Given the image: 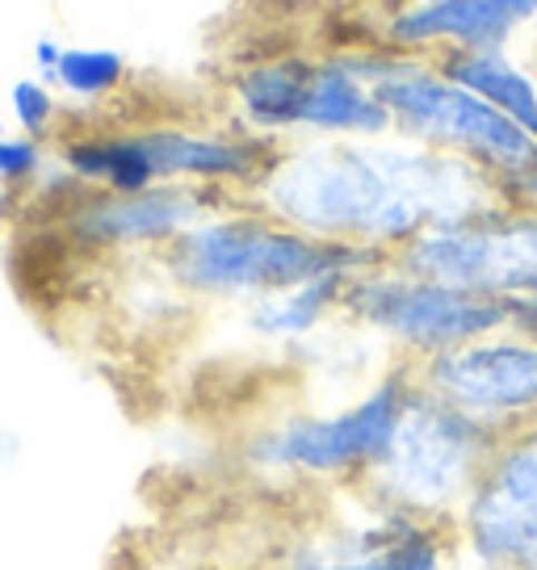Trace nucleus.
I'll return each instance as SVG.
<instances>
[{
    "label": "nucleus",
    "instance_id": "obj_7",
    "mask_svg": "<svg viewBox=\"0 0 537 570\" xmlns=\"http://www.w3.org/2000/svg\"><path fill=\"white\" fill-rule=\"evenodd\" d=\"M341 320L374 340L391 361L420 370L432 356L508 327V306L412 273L387 256L349 277Z\"/></svg>",
    "mask_w": 537,
    "mask_h": 570
},
{
    "label": "nucleus",
    "instance_id": "obj_15",
    "mask_svg": "<svg viewBox=\"0 0 537 570\" xmlns=\"http://www.w3.org/2000/svg\"><path fill=\"white\" fill-rule=\"evenodd\" d=\"M441 68L466 85L475 97H484L491 109H500L508 122H517L525 135L537 139V63L520 42L512 47H470V51L432 55Z\"/></svg>",
    "mask_w": 537,
    "mask_h": 570
},
{
    "label": "nucleus",
    "instance_id": "obj_10",
    "mask_svg": "<svg viewBox=\"0 0 537 570\" xmlns=\"http://www.w3.org/2000/svg\"><path fill=\"white\" fill-rule=\"evenodd\" d=\"M449 529L470 570L537 562V428L504 432L496 441Z\"/></svg>",
    "mask_w": 537,
    "mask_h": 570
},
{
    "label": "nucleus",
    "instance_id": "obj_16",
    "mask_svg": "<svg viewBox=\"0 0 537 570\" xmlns=\"http://www.w3.org/2000/svg\"><path fill=\"white\" fill-rule=\"evenodd\" d=\"M55 92L64 97V106L72 109H101L109 101H118L126 85L135 80L130 59L114 47H64L55 71L47 76Z\"/></svg>",
    "mask_w": 537,
    "mask_h": 570
},
{
    "label": "nucleus",
    "instance_id": "obj_12",
    "mask_svg": "<svg viewBox=\"0 0 537 570\" xmlns=\"http://www.w3.org/2000/svg\"><path fill=\"white\" fill-rule=\"evenodd\" d=\"M537 21V0H399L374 38L394 51L446 55L470 47H512Z\"/></svg>",
    "mask_w": 537,
    "mask_h": 570
},
{
    "label": "nucleus",
    "instance_id": "obj_11",
    "mask_svg": "<svg viewBox=\"0 0 537 570\" xmlns=\"http://www.w3.org/2000/svg\"><path fill=\"white\" fill-rule=\"evenodd\" d=\"M416 377L496 436L537 428V336L517 327H500L446 356H432Z\"/></svg>",
    "mask_w": 537,
    "mask_h": 570
},
{
    "label": "nucleus",
    "instance_id": "obj_23",
    "mask_svg": "<svg viewBox=\"0 0 537 570\" xmlns=\"http://www.w3.org/2000/svg\"><path fill=\"white\" fill-rule=\"evenodd\" d=\"M504 570H537V562H529V567H504Z\"/></svg>",
    "mask_w": 537,
    "mask_h": 570
},
{
    "label": "nucleus",
    "instance_id": "obj_14",
    "mask_svg": "<svg viewBox=\"0 0 537 570\" xmlns=\"http://www.w3.org/2000/svg\"><path fill=\"white\" fill-rule=\"evenodd\" d=\"M349 277L353 273H328V277L240 306V332L268 353H306L315 340L341 323Z\"/></svg>",
    "mask_w": 537,
    "mask_h": 570
},
{
    "label": "nucleus",
    "instance_id": "obj_6",
    "mask_svg": "<svg viewBox=\"0 0 537 570\" xmlns=\"http://www.w3.org/2000/svg\"><path fill=\"white\" fill-rule=\"evenodd\" d=\"M420 382V377H416ZM496 432L449 399L416 386L387 458L365 474L358 495L374 508L449 524L496 449Z\"/></svg>",
    "mask_w": 537,
    "mask_h": 570
},
{
    "label": "nucleus",
    "instance_id": "obj_18",
    "mask_svg": "<svg viewBox=\"0 0 537 570\" xmlns=\"http://www.w3.org/2000/svg\"><path fill=\"white\" fill-rule=\"evenodd\" d=\"M55 173V147L21 130H0V189L13 197H35Z\"/></svg>",
    "mask_w": 537,
    "mask_h": 570
},
{
    "label": "nucleus",
    "instance_id": "obj_3",
    "mask_svg": "<svg viewBox=\"0 0 537 570\" xmlns=\"http://www.w3.org/2000/svg\"><path fill=\"white\" fill-rule=\"evenodd\" d=\"M416 370L387 361L353 394L332 403H294L252 424L240 441V465L265 487L358 491L394 441L416 394Z\"/></svg>",
    "mask_w": 537,
    "mask_h": 570
},
{
    "label": "nucleus",
    "instance_id": "obj_8",
    "mask_svg": "<svg viewBox=\"0 0 537 570\" xmlns=\"http://www.w3.org/2000/svg\"><path fill=\"white\" fill-rule=\"evenodd\" d=\"M30 202L51 210L55 235L89 261H156L177 235L223 197L189 185H156L144 194H106L76 185L59 164Z\"/></svg>",
    "mask_w": 537,
    "mask_h": 570
},
{
    "label": "nucleus",
    "instance_id": "obj_5",
    "mask_svg": "<svg viewBox=\"0 0 537 570\" xmlns=\"http://www.w3.org/2000/svg\"><path fill=\"white\" fill-rule=\"evenodd\" d=\"M358 55L391 118V135L475 164L500 189L537 168L534 135H525L500 109L458 85L432 55L394 51L378 38H361Z\"/></svg>",
    "mask_w": 537,
    "mask_h": 570
},
{
    "label": "nucleus",
    "instance_id": "obj_13",
    "mask_svg": "<svg viewBox=\"0 0 537 570\" xmlns=\"http://www.w3.org/2000/svg\"><path fill=\"white\" fill-rule=\"evenodd\" d=\"M341 495L353 524L358 570H470L449 524L374 508L358 491H341Z\"/></svg>",
    "mask_w": 537,
    "mask_h": 570
},
{
    "label": "nucleus",
    "instance_id": "obj_20",
    "mask_svg": "<svg viewBox=\"0 0 537 570\" xmlns=\"http://www.w3.org/2000/svg\"><path fill=\"white\" fill-rule=\"evenodd\" d=\"M30 55H35V71L47 80L55 71V63H59V55H64V42L59 38H35V51Z\"/></svg>",
    "mask_w": 537,
    "mask_h": 570
},
{
    "label": "nucleus",
    "instance_id": "obj_21",
    "mask_svg": "<svg viewBox=\"0 0 537 570\" xmlns=\"http://www.w3.org/2000/svg\"><path fill=\"white\" fill-rule=\"evenodd\" d=\"M508 327H517L525 336H537V294L508 306Z\"/></svg>",
    "mask_w": 537,
    "mask_h": 570
},
{
    "label": "nucleus",
    "instance_id": "obj_22",
    "mask_svg": "<svg viewBox=\"0 0 537 570\" xmlns=\"http://www.w3.org/2000/svg\"><path fill=\"white\" fill-rule=\"evenodd\" d=\"M520 47H525V51L534 55V63H537V21H534V30L525 35V42H520Z\"/></svg>",
    "mask_w": 537,
    "mask_h": 570
},
{
    "label": "nucleus",
    "instance_id": "obj_1",
    "mask_svg": "<svg viewBox=\"0 0 537 570\" xmlns=\"http://www.w3.org/2000/svg\"><path fill=\"white\" fill-rule=\"evenodd\" d=\"M244 197L323 244L387 261L429 227L484 210L504 194L475 164L382 135L277 142Z\"/></svg>",
    "mask_w": 537,
    "mask_h": 570
},
{
    "label": "nucleus",
    "instance_id": "obj_4",
    "mask_svg": "<svg viewBox=\"0 0 537 570\" xmlns=\"http://www.w3.org/2000/svg\"><path fill=\"white\" fill-rule=\"evenodd\" d=\"M374 256L286 227L252 206L248 197H223L156 256L164 282L189 306H240L282 294L328 273H358Z\"/></svg>",
    "mask_w": 537,
    "mask_h": 570
},
{
    "label": "nucleus",
    "instance_id": "obj_9",
    "mask_svg": "<svg viewBox=\"0 0 537 570\" xmlns=\"http://www.w3.org/2000/svg\"><path fill=\"white\" fill-rule=\"evenodd\" d=\"M394 261L466 294L512 306L537 294V210L496 197L484 210L416 235Z\"/></svg>",
    "mask_w": 537,
    "mask_h": 570
},
{
    "label": "nucleus",
    "instance_id": "obj_2",
    "mask_svg": "<svg viewBox=\"0 0 537 570\" xmlns=\"http://www.w3.org/2000/svg\"><path fill=\"white\" fill-rule=\"evenodd\" d=\"M51 147L55 164L76 185L106 189V194L189 185L218 197H244L273 156V142L240 130L232 118L68 122Z\"/></svg>",
    "mask_w": 537,
    "mask_h": 570
},
{
    "label": "nucleus",
    "instance_id": "obj_17",
    "mask_svg": "<svg viewBox=\"0 0 537 570\" xmlns=\"http://www.w3.org/2000/svg\"><path fill=\"white\" fill-rule=\"evenodd\" d=\"M9 114H13V130L42 142H55L64 135V126H68L64 97L42 76H21V80H13V89H9Z\"/></svg>",
    "mask_w": 537,
    "mask_h": 570
},
{
    "label": "nucleus",
    "instance_id": "obj_19",
    "mask_svg": "<svg viewBox=\"0 0 537 570\" xmlns=\"http://www.w3.org/2000/svg\"><path fill=\"white\" fill-rule=\"evenodd\" d=\"M508 202H520V206H529V210H537V168H529V173H520L517 180H508L500 189Z\"/></svg>",
    "mask_w": 537,
    "mask_h": 570
}]
</instances>
